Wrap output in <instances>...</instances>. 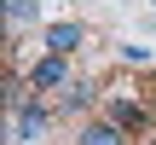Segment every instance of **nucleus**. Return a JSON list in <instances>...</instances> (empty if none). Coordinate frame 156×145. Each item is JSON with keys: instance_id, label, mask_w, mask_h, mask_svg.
<instances>
[{"instance_id": "nucleus-1", "label": "nucleus", "mask_w": 156, "mask_h": 145, "mask_svg": "<svg viewBox=\"0 0 156 145\" xmlns=\"http://www.w3.org/2000/svg\"><path fill=\"white\" fill-rule=\"evenodd\" d=\"M104 116L122 134H133V139H151L156 134V110H151V99H139V93H104Z\"/></svg>"}, {"instance_id": "nucleus-2", "label": "nucleus", "mask_w": 156, "mask_h": 145, "mask_svg": "<svg viewBox=\"0 0 156 145\" xmlns=\"http://www.w3.org/2000/svg\"><path fill=\"white\" fill-rule=\"evenodd\" d=\"M69 81H75V70H69V58H64V52H41V58L29 64V87H35L41 99H58Z\"/></svg>"}, {"instance_id": "nucleus-3", "label": "nucleus", "mask_w": 156, "mask_h": 145, "mask_svg": "<svg viewBox=\"0 0 156 145\" xmlns=\"http://www.w3.org/2000/svg\"><path fill=\"white\" fill-rule=\"evenodd\" d=\"M46 122H52V105H46V99L35 93L29 105H17V110H12V139H23V145H35L41 134H46Z\"/></svg>"}, {"instance_id": "nucleus-4", "label": "nucleus", "mask_w": 156, "mask_h": 145, "mask_svg": "<svg viewBox=\"0 0 156 145\" xmlns=\"http://www.w3.org/2000/svg\"><path fill=\"white\" fill-rule=\"evenodd\" d=\"M41 41H46V52H64V58H75V52L87 46V29H81L75 17H64V23H46V29H41Z\"/></svg>"}, {"instance_id": "nucleus-5", "label": "nucleus", "mask_w": 156, "mask_h": 145, "mask_svg": "<svg viewBox=\"0 0 156 145\" xmlns=\"http://www.w3.org/2000/svg\"><path fill=\"white\" fill-rule=\"evenodd\" d=\"M75 145H133V134H122L110 116H98V122H87V128L75 134Z\"/></svg>"}, {"instance_id": "nucleus-6", "label": "nucleus", "mask_w": 156, "mask_h": 145, "mask_svg": "<svg viewBox=\"0 0 156 145\" xmlns=\"http://www.w3.org/2000/svg\"><path fill=\"white\" fill-rule=\"evenodd\" d=\"M52 110H64V116H81V110H93V81H81V76H75V81H69V87L52 99Z\"/></svg>"}, {"instance_id": "nucleus-7", "label": "nucleus", "mask_w": 156, "mask_h": 145, "mask_svg": "<svg viewBox=\"0 0 156 145\" xmlns=\"http://www.w3.org/2000/svg\"><path fill=\"white\" fill-rule=\"evenodd\" d=\"M41 17V0H6V23H12V35L23 29V23H35Z\"/></svg>"}, {"instance_id": "nucleus-8", "label": "nucleus", "mask_w": 156, "mask_h": 145, "mask_svg": "<svg viewBox=\"0 0 156 145\" xmlns=\"http://www.w3.org/2000/svg\"><path fill=\"white\" fill-rule=\"evenodd\" d=\"M151 110H156V93H151Z\"/></svg>"}]
</instances>
